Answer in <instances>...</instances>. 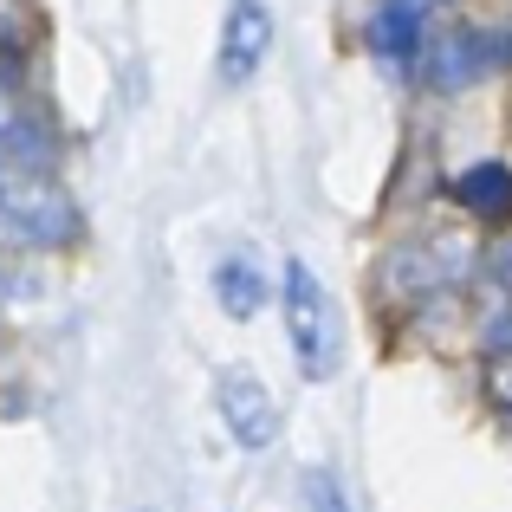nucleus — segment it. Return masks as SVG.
I'll return each instance as SVG.
<instances>
[{
	"label": "nucleus",
	"instance_id": "f257e3e1",
	"mask_svg": "<svg viewBox=\"0 0 512 512\" xmlns=\"http://www.w3.org/2000/svg\"><path fill=\"white\" fill-rule=\"evenodd\" d=\"M279 305H286V338H292V357L312 383H331L344 363V318L331 305L325 279L312 273L305 260H286V279H279Z\"/></svg>",
	"mask_w": 512,
	"mask_h": 512
},
{
	"label": "nucleus",
	"instance_id": "7ed1b4c3",
	"mask_svg": "<svg viewBox=\"0 0 512 512\" xmlns=\"http://www.w3.org/2000/svg\"><path fill=\"white\" fill-rule=\"evenodd\" d=\"M0 221H7L13 240H26V247H59L65 234H72V201L59 195V188H46L39 175H26V182H0Z\"/></svg>",
	"mask_w": 512,
	"mask_h": 512
},
{
	"label": "nucleus",
	"instance_id": "9d476101",
	"mask_svg": "<svg viewBox=\"0 0 512 512\" xmlns=\"http://www.w3.org/2000/svg\"><path fill=\"white\" fill-rule=\"evenodd\" d=\"M493 286L512 292V247H493Z\"/></svg>",
	"mask_w": 512,
	"mask_h": 512
},
{
	"label": "nucleus",
	"instance_id": "f03ea898",
	"mask_svg": "<svg viewBox=\"0 0 512 512\" xmlns=\"http://www.w3.org/2000/svg\"><path fill=\"white\" fill-rule=\"evenodd\" d=\"M506 65H512V26H467V33H448L428 52V85L467 91V85H480V78L506 72Z\"/></svg>",
	"mask_w": 512,
	"mask_h": 512
},
{
	"label": "nucleus",
	"instance_id": "0eeeda50",
	"mask_svg": "<svg viewBox=\"0 0 512 512\" xmlns=\"http://www.w3.org/2000/svg\"><path fill=\"white\" fill-rule=\"evenodd\" d=\"M214 299H221L227 318H253L266 305V273L253 253H227L221 266H214Z\"/></svg>",
	"mask_w": 512,
	"mask_h": 512
},
{
	"label": "nucleus",
	"instance_id": "39448f33",
	"mask_svg": "<svg viewBox=\"0 0 512 512\" xmlns=\"http://www.w3.org/2000/svg\"><path fill=\"white\" fill-rule=\"evenodd\" d=\"M266 52H273V13L260 0H234L227 26H221V78L227 85H247L266 65Z\"/></svg>",
	"mask_w": 512,
	"mask_h": 512
},
{
	"label": "nucleus",
	"instance_id": "1a4fd4ad",
	"mask_svg": "<svg viewBox=\"0 0 512 512\" xmlns=\"http://www.w3.org/2000/svg\"><path fill=\"white\" fill-rule=\"evenodd\" d=\"M305 500H312V512H357L331 467H312V474H305Z\"/></svg>",
	"mask_w": 512,
	"mask_h": 512
},
{
	"label": "nucleus",
	"instance_id": "6e6552de",
	"mask_svg": "<svg viewBox=\"0 0 512 512\" xmlns=\"http://www.w3.org/2000/svg\"><path fill=\"white\" fill-rule=\"evenodd\" d=\"M454 201H461L467 214H480V221H500L512 214V169L506 163H474L454 175Z\"/></svg>",
	"mask_w": 512,
	"mask_h": 512
},
{
	"label": "nucleus",
	"instance_id": "423d86ee",
	"mask_svg": "<svg viewBox=\"0 0 512 512\" xmlns=\"http://www.w3.org/2000/svg\"><path fill=\"white\" fill-rule=\"evenodd\" d=\"M428 33V0H376L370 13V52L383 65H415Z\"/></svg>",
	"mask_w": 512,
	"mask_h": 512
},
{
	"label": "nucleus",
	"instance_id": "20e7f679",
	"mask_svg": "<svg viewBox=\"0 0 512 512\" xmlns=\"http://www.w3.org/2000/svg\"><path fill=\"white\" fill-rule=\"evenodd\" d=\"M214 402H221V422H227V435H234L240 448H273L279 441V402L247 363H234V370L221 376Z\"/></svg>",
	"mask_w": 512,
	"mask_h": 512
}]
</instances>
